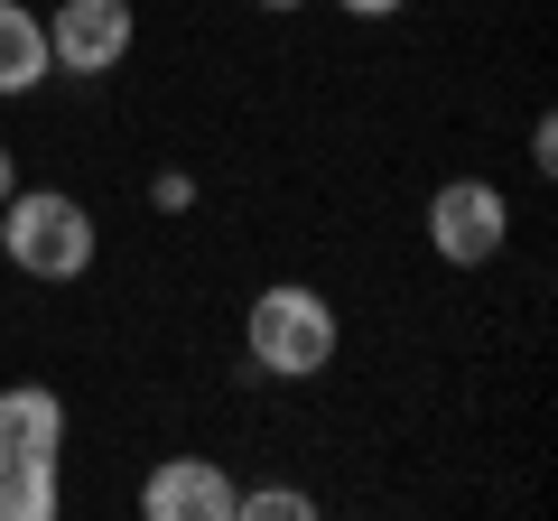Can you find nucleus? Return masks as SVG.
I'll list each match as a JSON object with an SVG mask.
<instances>
[{"label": "nucleus", "instance_id": "obj_6", "mask_svg": "<svg viewBox=\"0 0 558 521\" xmlns=\"http://www.w3.org/2000/svg\"><path fill=\"white\" fill-rule=\"evenodd\" d=\"M233 494L242 484L223 475L215 457H168V465H149V484H140V512L149 521H233Z\"/></svg>", "mask_w": 558, "mask_h": 521}, {"label": "nucleus", "instance_id": "obj_11", "mask_svg": "<svg viewBox=\"0 0 558 521\" xmlns=\"http://www.w3.org/2000/svg\"><path fill=\"white\" fill-rule=\"evenodd\" d=\"M10 186H20V168H10V141H0V205H10Z\"/></svg>", "mask_w": 558, "mask_h": 521}, {"label": "nucleus", "instance_id": "obj_4", "mask_svg": "<svg viewBox=\"0 0 558 521\" xmlns=\"http://www.w3.org/2000/svg\"><path fill=\"white\" fill-rule=\"evenodd\" d=\"M502 242H512V196L494 178H447L428 196V252L438 260L484 270V260H502Z\"/></svg>", "mask_w": 558, "mask_h": 521}, {"label": "nucleus", "instance_id": "obj_9", "mask_svg": "<svg viewBox=\"0 0 558 521\" xmlns=\"http://www.w3.org/2000/svg\"><path fill=\"white\" fill-rule=\"evenodd\" d=\"M149 205H168V215H178V205H196V186H186V178H178V168H168V178H159V186H149Z\"/></svg>", "mask_w": 558, "mask_h": 521}, {"label": "nucleus", "instance_id": "obj_12", "mask_svg": "<svg viewBox=\"0 0 558 521\" xmlns=\"http://www.w3.org/2000/svg\"><path fill=\"white\" fill-rule=\"evenodd\" d=\"M260 10H299V0H260Z\"/></svg>", "mask_w": 558, "mask_h": 521}, {"label": "nucleus", "instance_id": "obj_10", "mask_svg": "<svg viewBox=\"0 0 558 521\" xmlns=\"http://www.w3.org/2000/svg\"><path fill=\"white\" fill-rule=\"evenodd\" d=\"M344 10H354V20H391L400 0H344Z\"/></svg>", "mask_w": 558, "mask_h": 521}, {"label": "nucleus", "instance_id": "obj_1", "mask_svg": "<svg viewBox=\"0 0 558 521\" xmlns=\"http://www.w3.org/2000/svg\"><path fill=\"white\" fill-rule=\"evenodd\" d=\"M65 494V401L47 381L0 391V521H47Z\"/></svg>", "mask_w": 558, "mask_h": 521}, {"label": "nucleus", "instance_id": "obj_5", "mask_svg": "<svg viewBox=\"0 0 558 521\" xmlns=\"http://www.w3.org/2000/svg\"><path fill=\"white\" fill-rule=\"evenodd\" d=\"M131 0H57V20H47V65L65 75H112L131 57Z\"/></svg>", "mask_w": 558, "mask_h": 521}, {"label": "nucleus", "instance_id": "obj_7", "mask_svg": "<svg viewBox=\"0 0 558 521\" xmlns=\"http://www.w3.org/2000/svg\"><path fill=\"white\" fill-rule=\"evenodd\" d=\"M47 84V20L28 0H0V102Z\"/></svg>", "mask_w": 558, "mask_h": 521}, {"label": "nucleus", "instance_id": "obj_3", "mask_svg": "<svg viewBox=\"0 0 558 521\" xmlns=\"http://www.w3.org/2000/svg\"><path fill=\"white\" fill-rule=\"evenodd\" d=\"M0 252L20 260L28 280H84L94 270V205L65 196V186H10Z\"/></svg>", "mask_w": 558, "mask_h": 521}, {"label": "nucleus", "instance_id": "obj_8", "mask_svg": "<svg viewBox=\"0 0 558 521\" xmlns=\"http://www.w3.org/2000/svg\"><path fill=\"white\" fill-rule=\"evenodd\" d=\"M233 521H317V494H299V484H260V494H233Z\"/></svg>", "mask_w": 558, "mask_h": 521}, {"label": "nucleus", "instance_id": "obj_2", "mask_svg": "<svg viewBox=\"0 0 558 521\" xmlns=\"http://www.w3.org/2000/svg\"><path fill=\"white\" fill-rule=\"evenodd\" d=\"M344 326L307 280H270L242 317V381H317L336 363Z\"/></svg>", "mask_w": 558, "mask_h": 521}]
</instances>
